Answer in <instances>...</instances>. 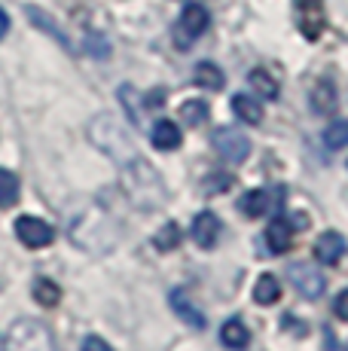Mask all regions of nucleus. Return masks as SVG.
I'll use <instances>...</instances> for the list:
<instances>
[{
    "mask_svg": "<svg viewBox=\"0 0 348 351\" xmlns=\"http://www.w3.org/2000/svg\"><path fill=\"white\" fill-rule=\"evenodd\" d=\"M3 351H55V339L43 321L18 318L6 333Z\"/></svg>",
    "mask_w": 348,
    "mask_h": 351,
    "instance_id": "2",
    "label": "nucleus"
},
{
    "mask_svg": "<svg viewBox=\"0 0 348 351\" xmlns=\"http://www.w3.org/2000/svg\"><path fill=\"white\" fill-rule=\"evenodd\" d=\"M16 235H18V241H22L25 247H34V251H40V247H49L52 245L55 229L46 223V220H40V217H18L16 220Z\"/></svg>",
    "mask_w": 348,
    "mask_h": 351,
    "instance_id": "8",
    "label": "nucleus"
},
{
    "mask_svg": "<svg viewBox=\"0 0 348 351\" xmlns=\"http://www.w3.org/2000/svg\"><path fill=\"white\" fill-rule=\"evenodd\" d=\"M220 342H223L226 348H245L247 342H251V333H247V327H245V321H238V318H229L220 327Z\"/></svg>",
    "mask_w": 348,
    "mask_h": 351,
    "instance_id": "15",
    "label": "nucleus"
},
{
    "mask_svg": "<svg viewBox=\"0 0 348 351\" xmlns=\"http://www.w3.org/2000/svg\"><path fill=\"white\" fill-rule=\"evenodd\" d=\"M266 245L272 254H287L293 247V226L287 220H272L266 229Z\"/></svg>",
    "mask_w": 348,
    "mask_h": 351,
    "instance_id": "12",
    "label": "nucleus"
},
{
    "mask_svg": "<svg viewBox=\"0 0 348 351\" xmlns=\"http://www.w3.org/2000/svg\"><path fill=\"white\" fill-rule=\"evenodd\" d=\"M28 19H31L34 25H40V28H43L46 34H52V37H55L62 46H68V37L62 34V28H58V25H52V19L46 16L43 10H34V6H28Z\"/></svg>",
    "mask_w": 348,
    "mask_h": 351,
    "instance_id": "25",
    "label": "nucleus"
},
{
    "mask_svg": "<svg viewBox=\"0 0 348 351\" xmlns=\"http://www.w3.org/2000/svg\"><path fill=\"white\" fill-rule=\"evenodd\" d=\"M229 186H236V178H232V174H211V178L205 180V193H208V195L226 193Z\"/></svg>",
    "mask_w": 348,
    "mask_h": 351,
    "instance_id": "27",
    "label": "nucleus"
},
{
    "mask_svg": "<svg viewBox=\"0 0 348 351\" xmlns=\"http://www.w3.org/2000/svg\"><path fill=\"white\" fill-rule=\"evenodd\" d=\"M247 83L257 89V95H263V98H278V83L269 77V71H263V67H257V71H251L247 73Z\"/></svg>",
    "mask_w": 348,
    "mask_h": 351,
    "instance_id": "23",
    "label": "nucleus"
},
{
    "mask_svg": "<svg viewBox=\"0 0 348 351\" xmlns=\"http://www.w3.org/2000/svg\"><path fill=\"white\" fill-rule=\"evenodd\" d=\"M253 300H257L260 306H272V302L281 300V285L275 275H260L257 285H253Z\"/></svg>",
    "mask_w": 348,
    "mask_h": 351,
    "instance_id": "19",
    "label": "nucleus"
},
{
    "mask_svg": "<svg viewBox=\"0 0 348 351\" xmlns=\"http://www.w3.org/2000/svg\"><path fill=\"white\" fill-rule=\"evenodd\" d=\"M34 300L43 308H55L58 302H62V287L49 278H40V281H34Z\"/></svg>",
    "mask_w": 348,
    "mask_h": 351,
    "instance_id": "21",
    "label": "nucleus"
},
{
    "mask_svg": "<svg viewBox=\"0 0 348 351\" xmlns=\"http://www.w3.org/2000/svg\"><path fill=\"white\" fill-rule=\"evenodd\" d=\"M6 31H10V16H6V12L0 10V40L6 37Z\"/></svg>",
    "mask_w": 348,
    "mask_h": 351,
    "instance_id": "30",
    "label": "nucleus"
},
{
    "mask_svg": "<svg viewBox=\"0 0 348 351\" xmlns=\"http://www.w3.org/2000/svg\"><path fill=\"white\" fill-rule=\"evenodd\" d=\"M287 278H290V285L297 287V293L306 296V300H318L327 287V278L321 275V269L309 260L290 263V266H287Z\"/></svg>",
    "mask_w": 348,
    "mask_h": 351,
    "instance_id": "5",
    "label": "nucleus"
},
{
    "mask_svg": "<svg viewBox=\"0 0 348 351\" xmlns=\"http://www.w3.org/2000/svg\"><path fill=\"white\" fill-rule=\"evenodd\" d=\"M208 25H211V16L202 3H186L184 12H180L177 28H174V43H177L180 49H190V46L208 31Z\"/></svg>",
    "mask_w": 348,
    "mask_h": 351,
    "instance_id": "4",
    "label": "nucleus"
},
{
    "mask_svg": "<svg viewBox=\"0 0 348 351\" xmlns=\"http://www.w3.org/2000/svg\"><path fill=\"white\" fill-rule=\"evenodd\" d=\"M345 254V239L339 232H333V229H327V232L318 235V241H314V260L324 263V266H336L339 260H343Z\"/></svg>",
    "mask_w": 348,
    "mask_h": 351,
    "instance_id": "9",
    "label": "nucleus"
},
{
    "mask_svg": "<svg viewBox=\"0 0 348 351\" xmlns=\"http://www.w3.org/2000/svg\"><path fill=\"white\" fill-rule=\"evenodd\" d=\"M324 144L330 147V150H343V147H348V119H336V123L327 125Z\"/></svg>",
    "mask_w": 348,
    "mask_h": 351,
    "instance_id": "24",
    "label": "nucleus"
},
{
    "mask_svg": "<svg viewBox=\"0 0 348 351\" xmlns=\"http://www.w3.org/2000/svg\"><path fill=\"white\" fill-rule=\"evenodd\" d=\"M232 110H236V117L242 119V123H247V125L263 123V107H260L251 95H236L232 98Z\"/></svg>",
    "mask_w": 348,
    "mask_h": 351,
    "instance_id": "18",
    "label": "nucleus"
},
{
    "mask_svg": "<svg viewBox=\"0 0 348 351\" xmlns=\"http://www.w3.org/2000/svg\"><path fill=\"white\" fill-rule=\"evenodd\" d=\"M192 80H196V86H202V89H211V92H220V89H223V83H226L223 71H220L217 64H211V62L196 64V73H192Z\"/></svg>",
    "mask_w": 348,
    "mask_h": 351,
    "instance_id": "16",
    "label": "nucleus"
},
{
    "mask_svg": "<svg viewBox=\"0 0 348 351\" xmlns=\"http://www.w3.org/2000/svg\"><path fill=\"white\" fill-rule=\"evenodd\" d=\"M211 141H214V150L226 162H245L247 153H251V141L238 128H217Z\"/></svg>",
    "mask_w": 348,
    "mask_h": 351,
    "instance_id": "7",
    "label": "nucleus"
},
{
    "mask_svg": "<svg viewBox=\"0 0 348 351\" xmlns=\"http://www.w3.org/2000/svg\"><path fill=\"white\" fill-rule=\"evenodd\" d=\"M89 138L95 147H101L107 156H113L116 162H132L135 159V147H132V138L123 132L110 117H95L89 125Z\"/></svg>",
    "mask_w": 348,
    "mask_h": 351,
    "instance_id": "3",
    "label": "nucleus"
},
{
    "mask_svg": "<svg viewBox=\"0 0 348 351\" xmlns=\"http://www.w3.org/2000/svg\"><path fill=\"white\" fill-rule=\"evenodd\" d=\"M339 104V92L336 86H333V80H318V83L312 86V110L318 113V117H327V113H333Z\"/></svg>",
    "mask_w": 348,
    "mask_h": 351,
    "instance_id": "10",
    "label": "nucleus"
},
{
    "mask_svg": "<svg viewBox=\"0 0 348 351\" xmlns=\"http://www.w3.org/2000/svg\"><path fill=\"white\" fill-rule=\"evenodd\" d=\"M171 308H174V315H177L180 321H186L190 327H196V330L205 327V315L192 306L190 296H186L184 290H171Z\"/></svg>",
    "mask_w": 348,
    "mask_h": 351,
    "instance_id": "13",
    "label": "nucleus"
},
{
    "mask_svg": "<svg viewBox=\"0 0 348 351\" xmlns=\"http://www.w3.org/2000/svg\"><path fill=\"white\" fill-rule=\"evenodd\" d=\"M208 104L205 101H199V98H192V101H184L180 104V119H184L190 128H199V125H205L208 123Z\"/></svg>",
    "mask_w": 348,
    "mask_h": 351,
    "instance_id": "20",
    "label": "nucleus"
},
{
    "mask_svg": "<svg viewBox=\"0 0 348 351\" xmlns=\"http://www.w3.org/2000/svg\"><path fill=\"white\" fill-rule=\"evenodd\" d=\"M238 208H242L245 217H251V220L263 217V214L269 211V193H266V190H251V193H245L242 199H238Z\"/></svg>",
    "mask_w": 348,
    "mask_h": 351,
    "instance_id": "17",
    "label": "nucleus"
},
{
    "mask_svg": "<svg viewBox=\"0 0 348 351\" xmlns=\"http://www.w3.org/2000/svg\"><path fill=\"white\" fill-rule=\"evenodd\" d=\"M123 186L129 193V199L135 202L138 208L144 211H153L165 202V190H162V178L147 165V159L135 156L132 162H125V171H123Z\"/></svg>",
    "mask_w": 348,
    "mask_h": 351,
    "instance_id": "1",
    "label": "nucleus"
},
{
    "mask_svg": "<svg viewBox=\"0 0 348 351\" xmlns=\"http://www.w3.org/2000/svg\"><path fill=\"white\" fill-rule=\"evenodd\" d=\"M150 141H153L156 150H177L180 147V128L174 125L171 119H159V123L153 125Z\"/></svg>",
    "mask_w": 348,
    "mask_h": 351,
    "instance_id": "14",
    "label": "nucleus"
},
{
    "mask_svg": "<svg viewBox=\"0 0 348 351\" xmlns=\"http://www.w3.org/2000/svg\"><path fill=\"white\" fill-rule=\"evenodd\" d=\"M333 315H336L339 321H348V287L333 300Z\"/></svg>",
    "mask_w": 348,
    "mask_h": 351,
    "instance_id": "28",
    "label": "nucleus"
},
{
    "mask_svg": "<svg viewBox=\"0 0 348 351\" xmlns=\"http://www.w3.org/2000/svg\"><path fill=\"white\" fill-rule=\"evenodd\" d=\"M293 16H297V28L303 31L306 40H318L324 34V0H293Z\"/></svg>",
    "mask_w": 348,
    "mask_h": 351,
    "instance_id": "6",
    "label": "nucleus"
},
{
    "mask_svg": "<svg viewBox=\"0 0 348 351\" xmlns=\"http://www.w3.org/2000/svg\"><path fill=\"white\" fill-rule=\"evenodd\" d=\"M192 241H196L199 247H214L217 245V235H220V220L217 214L211 211H202L196 220H192Z\"/></svg>",
    "mask_w": 348,
    "mask_h": 351,
    "instance_id": "11",
    "label": "nucleus"
},
{
    "mask_svg": "<svg viewBox=\"0 0 348 351\" xmlns=\"http://www.w3.org/2000/svg\"><path fill=\"white\" fill-rule=\"evenodd\" d=\"M79 351H113V348L107 346L101 336H86V339H83V348H79Z\"/></svg>",
    "mask_w": 348,
    "mask_h": 351,
    "instance_id": "29",
    "label": "nucleus"
},
{
    "mask_svg": "<svg viewBox=\"0 0 348 351\" xmlns=\"http://www.w3.org/2000/svg\"><path fill=\"white\" fill-rule=\"evenodd\" d=\"M153 245H156L159 251H174V247L180 245V226H177V223H165V226L156 232Z\"/></svg>",
    "mask_w": 348,
    "mask_h": 351,
    "instance_id": "26",
    "label": "nucleus"
},
{
    "mask_svg": "<svg viewBox=\"0 0 348 351\" xmlns=\"http://www.w3.org/2000/svg\"><path fill=\"white\" fill-rule=\"evenodd\" d=\"M18 202V178L10 168H0V208H12Z\"/></svg>",
    "mask_w": 348,
    "mask_h": 351,
    "instance_id": "22",
    "label": "nucleus"
},
{
    "mask_svg": "<svg viewBox=\"0 0 348 351\" xmlns=\"http://www.w3.org/2000/svg\"><path fill=\"white\" fill-rule=\"evenodd\" d=\"M0 351H3V339H0Z\"/></svg>",
    "mask_w": 348,
    "mask_h": 351,
    "instance_id": "31",
    "label": "nucleus"
}]
</instances>
